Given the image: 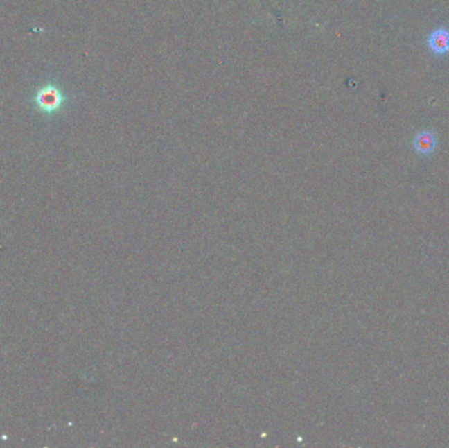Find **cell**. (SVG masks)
Segmentation results:
<instances>
[{"instance_id": "cell-1", "label": "cell", "mask_w": 449, "mask_h": 448, "mask_svg": "<svg viewBox=\"0 0 449 448\" xmlns=\"http://www.w3.org/2000/svg\"><path fill=\"white\" fill-rule=\"evenodd\" d=\"M67 100L69 99L62 88L54 82L42 83L32 95V103L35 108L48 119L60 112Z\"/></svg>"}, {"instance_id": "cell-2", "label": "cell", "mask_w": 449, "mask_h": 448, "mask_svg": "<svg viewBox=\"0 0 449 448\" xmlns=\"http://www.w3.org/2000/svg\"><path fill=\"white\" fill-rule=\"evenodd\" d=\"M428 48L437 55H444L449 53V31L444 26L437 28L430 33L427 38Z\"/></svg>"}, {"instance_id": "cell-3", "label": "cell", "mask_w": 449, "mask_h": 448, "mask_svg": "<svg viewBox=\"0 0 449 448\" xmlns=\"http://www.w3.org/2000/svg\"><path fill=\"white\" fill-rule=\"evenodd\" d=\"M414 148L418 154L428 155L437 148V137L431 130H422L414 138Z\"/></svg>"}]
</instances>
